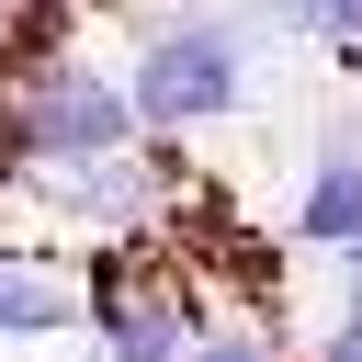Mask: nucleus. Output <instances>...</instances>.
Listing matches in <instances>:
<instances>
[{"label": "nucleus", "mask_w": 362, "mask_h": 362, "mask_svg": "<svg viewBox=\"0 0 362 362\" xmlns=\"http://www.w3.org/2000/svg\"><path fill=\"white\" fill-rule=\"evenodd\" d=\"M136 136H147V113H136L124 68H102V57L34 45L0 68V170H79V158H113Z\"/></svg>", "instance_id": "nucleus-1"}, {"label": "nucleus", "mask_w": 362, "mask_h": 362, "mask_svg": "<svg viewBox=\"0 0 362 362\" xmlns=\"http://www.w3.org/2000/svg\"><path fill=\"white\" fill-rule=\"evenodd\" d=\"M272 11H158L124 57V90L147 113V136H192V124H226L249 102V57H260Z\"/></svg>", "instance_id": "nucleus-2"}, {"label": "nucleus", "mask_w": 362, "mask_h": 362, "mask_svg": "<svg viewBox=\"0 0 362 362\" xmlns=\"http://www.w3.org/2000/svg\"><path fill=\"white\" fill-rule=\"evenodd\" d=\"M204 272L170 260V238H124L90 260V351L102 362H192L204 339Z\"/></svg>", "instance_id": "nucleus-3"}, {"label": "nucleus", "mask_w": 362, "mask_h": 362, "mask_svg": "<svg viewBox=\"0 0 362 362\" xmlns=\"http://www.w3.org/2000/svg\"><path fill=\"white\" fill-rule=\"evenodd\" d=\"M68 328H90V272H68V249L0 238V339L11 351H45Z\"/></svg>", "instance_id": "nucleus-4"}, {"label": "nucleus", "mask_w": 362, "mask_h": 362, "mask_svg": "<svg viewBox=\"0 0 362 362\" xmlns=\"http://www.w3.org/2000/svg\"><path fill=\"white\" fill-rule=\"evenodd\" d=\"M283 238H294V249H328V260L362 238V147H351V136H317V158L294 170Z\"/></svg>", "instance_id": "nucleus-5"}, {"label": "nucleus", "mask_w": 362, "mask_h": 362, "mask_svg": "<svg viewBox=\"0 0 362 362\" xmlns=\"http://www.w3.org/2000/svg\"><path fill=\"white\" fill-rule=\"evenodd\" d=\"M192 362H294V351H283L272 317H215V328L192 339Z\"/></svg>", "instance_id": "nucleus-6"}, {"label": "nucleus", "mask_w": 362, "mask_h": 362, "mask_svg": "<svg viewBox=\"0 0 362 362\" xmlns=\"http://www.w3.org/2000/svg\"><path fill=\"white\" fill-rule=\"evenodd\" d=\"M272 11V34H294V45H339L351 23H362V0H260Z\"/></svg>", "instance_id": "nucleus-7"}, {"label": "nucleus", "mask_w": 362, "mask_h": 362, "mask_svg": "<svg viewBox=\"0 0 362 362\" xmlns=\"http://www.w3.org/2000/svg\"><path fill=\"white\" fill-rule=\"evenodd\" d=\"M339 57H351V90H362V23H351V34H339Z\"/></svg>", "instance_id": "nucleus-8"}, {"label": "nucleus", "mask_w": 362, "mask_h": 362, "mask_svg": "<svg viewBox=\"0 0 362 362\" xmlns=\"http://www.w3.org/2000/svg\"><path fill=\"white\" fill-rule=\"evenodd\" d=\"M294 362H328V351H294Z\"/></svg>", "instance_id": "nucleus-9"}]
</instances>
